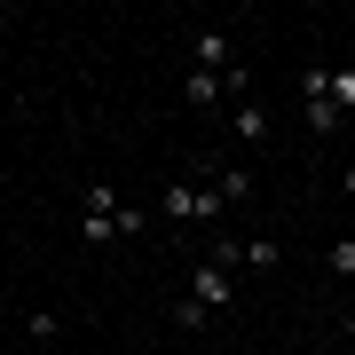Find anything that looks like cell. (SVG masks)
I'll use <instances>...</instances> for the list:
<instances>
[{
    "mask_svg": "<svg viewBox=\"0 0 355 355\" xmlns=\"http://www.w3.org/2000/svg\"><path fill=\"white\" fill-rule=\"evenodd\" d=\"M32 355H48V347H32Z\"/></svg>",
    "mask_w": 355,
    "mask_h": 355,
    "instance_id": "cell-16",
    "label": "cell"
},
{
    "mask_svg": "<svg viewBox=\"0 0 355 355\" xmlns=\"http://www.w3.org/2000/svg\"><path fill=\"white\" fill-rule=\"evenodd\" d=\"M324 268H331V277H355V237H331L324 245Z\"/></svg>",
    "mask_w": 355,
    "mask_h": 355,
    "instance_id": "cell-12",
    "label": "cell"
},
{
    "mask_svg": "<svg viewBox=\"0 0 355 355\" xmlns=\"http://www.w3.org/2000/svg\"><path fill=\"white\" fill-rule=\"evenodd\" d=\"M190 300H198V308H214V316H229V308H237V268L198 261V268H190Z\"/></svg>",
    "mask_w": 355,
    "mask_h": 355,
    "instance_id": "cell-2",
    "label": "cell"
},
{
    "mask_svg": "<svg viewBox=\"0 0 355 355\" xmlns=\"http://www.w3.org/2000/svg\"><path fill=\"white\" fill-rule=\"evenodd\" d=\"M158 214H166V221H198V190H190V182H166Z\"/></svg>",
    "mask_w": 355,
    "mask_h": 355,
    "instance_id": "cell-5",
    "label": "cell"
},
{
    "mask_svg": "<svg viewBox=\"0 0 355 355\" xmlns=\"http://www.w3.org/2000/svg\"><path fill=\"white\" fill-rule=\"evenodd\" d=\"M229 127H237V142H245V150H261L277 119H268V103H261V95H245V103H229Z\"/></svg>",
    "mask_w": 355,
    "mask_h": 355,
    "instance_id": "cell-3",
    "label": "cell"
},
{
    "mask_svg": "<svg viewBox=\"0 0 355 355\" xmlns=\"http://www.w3.org/2000/svg\"><path fill=\"white\" fill-rule=\"evenodd\" d=\"M198 71H237V48H229V32H198Z\"/></svg>",
    "mask_w": 355,
    "mask_h": 355,
    "instance_id": "cell-4",
    "label": "cell"
},
{
    "mask_svg": "<svg viewBox=\"0 0 355 355\" xmlns=\"http://www.w3.org/2000/svg\"><path fill=\"white\" fill-rule=\"evenodd\" d=\"M340 324H347V340H355V300H347V316H340Z\"/></svg>",
    "mask_w": 355,
    "mask_h": 355,
    "instance_id": "cell-15",
    "label": "cell"
},
{
    "mask_svg": "<svg viewBox=\"0 0 355 355\" xmlns=\"http://www.w3.org/2000/svg\"><path fill=\"white\" fill-rule=\"evenodd\" d=\"M331 111L355 119V64H331Z\"/></svg>",
    "mask_w": 355,
    "mask_h": 355,
    "instance_id": "cell-7",
    "label": "cell"
},
{
    "mask_svg": "<svg viewBox=\"0 0 355 355\" xmlns=\"http://www.w3.org/2000/svg\"><path fill=\"white\" fill-rule=\"evenodd\" d=\"M300 119H308V135H316V142H331V135L347 127V119L331 111V103H300Z\"/></svg>",
    "mask_w": 355,
    "mask_h": 355,
    "instance_id": "cell-6",
    "label": "cell"
},
{
    "mask_svg": "<svg viewBox=\"0 0 355 355\" xmlns=\"http://www.w3.org/2000/svg\"><path fill=\"white\" fill-rule=\"evenodd\" d=\"M142 229H150V214H135L111 182H95V190L79 198V237L87 245H119V237H142Z\"/></svg>",
    "mask_w": 355,
    "mask_h": 355,
    "instance_id": "cell-1",
    "label": "cell"
},
{
    "mask_svg": "<svg viewBox=\"0 0 355 355\" xmlns=\"http://www.w3.org/2000/svg\"><path fill=\"white\" fill-rule=\"evenodd\" d=\"M340 190H347V198H355V166H347V174H340Z\"/></svg>",
    "mask_w": 355,
    "mask_h": 355,
    "instance_id": "cell-14",
    "label": "cell"
},
{
    "mask_svg": "<svg viewBox=\"0 0 355 355\" xmlns=\"http://www.w3.org/2000/svg\"><path fill=\"white\" fill-rule=\"evenodd\" d=\"M205 324H214V308H198L190 292H182V300H174V331H205Z\"/></svg>",
    "mask_w": 355,
    "mask_h": 355,
    "instance_id": "cell-9",
    "label": "cell"
},
{
    "mask_svg": "<svg viewBox=\"0 0 355 355\" xmlns=\"http://www.w3.org/2000/svg\"><path fill=\"white\" fill-rule=\"evenodd\" d=\"M55 331H64L55 308H32V316H24V340H40V347H55Z\"/></svg>",
    "mask_w": 355,
    "mask_h": 355,
    "instance_id": "cell-11",
    "label": "cell"
},
{
    "mask_svg": "<svg viewBox=\"0 0 355 355\" xmlns=\"http://www.w3.org/2000/svg\"><path fill=\"white\" fill-rule=\"evenodd\" d=\"M221 214H229V198L214 190V182H198V229H205V221H221Z\"/></svg>",
    "mask_w": 355,
    "mask_h": 355,
    "instance_id": "cell-13",
    "label": "cell"
},
{
    "mask_svg": "<svg viewBox=\"0 0 355 355\" xmlns=\"http://www.w3.org/2000/svg\"><path fill=\"white\" fill-rule=\"evenodd\" d=\"M214 190H221L229 205H245V198H253V174H245V166H221V174H214Z\"/></svg>",
    "mask_w": 355,
    "mask_h": 355,
    "instance_id": "cell-8",
    "label": "cell"
},
{
    "mask_svg": "<svg viewBox=\"0 0 355 355\" xmlns=\"http://www.w3.org/2000/svg\"><path fill=\"white\" fill-rule=\"evenodd\" d=\"M277 261H284L277 237H245V268H277Z\"/></svg>",
    "mask_w": 355,
    "mask_h": 355,
    "instance_id": "cell-10",
    "label": "cell"
}]
</instances>
